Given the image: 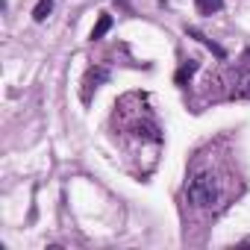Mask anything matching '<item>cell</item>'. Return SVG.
<instances>
[{"label":"cell","instance_id":"cell-1","mask_svg":"<svg viewBox=\"0 0 250 250\" xmlns=\"http://www.w3.org/2000/svg\"><path fill=\"white\" fill-rule=\"evenodd\" d=\"M244 188L241 174L235 171V156L229 150V139L209 142L200 147L186 171V203L200 215H221Z\"/></svg>","mask_w":250,"mask_h":250},{"label":"cell","instance_id":"cell-2","mask_svg":"<svg viewBox=\"0 0 250 250\" xmlns=\"http://www.w3.org/2000/svg\"><path fill=\"white\" fill-rule=\"evenodd\" d=\"M112 133L118 147L127 153L130 159L145 162V171L150 174L156 168L159 150H162V130H159V121L153 115V106L147 100V94L130 91L124 94L115 103L112 112Z\"/></svg>","mask_w":250,"mask_h":250},{"label":"cell","instance_id":"cell-3","mask_svg":"<svg viewBox=\"0 0 250 250\" xmlns=\"http://www.w3.org/2000/svg\"><path fill=\"white\" fill-rule=\"evenodd\" d=\"M203 103H224V100H250V62L247 56L235 65L212 68L200 83Z\"/></svg>","mask_w":250,"mask_h":250},{"label":"cell","instance_id":"cell-4","mask_svg":"<svg viewBox=\"0 0 250 250\" xmlns=\"http://www.w3.org/2000/svg\"><path fill=\"white\" fill-rule=\"evenodd\" d=\"M106 80H109V68H103V65L88 68V71H85V80H83V100H88V97H91V88H97V85L106 83Z\"/></svg>","mask_w":250,"mask_h":250},{"label":"cell","instance_id":"cell-5","mask_svg":"<svg viewBox=\"0 0 250 250\" xmlns=\"http://www.w3.org/2000/svg\"><path fill=\"white\" fill-rule=\"evenodd\" d=\"M197 68H200V62H197V59H188V62H183V68L177 71L174 83H177L180 88H186V85H188V80L194 77V71H197Z\"/></svg>","mask_w":250,"mask_h":250},{"label":"cell","instance_id":"cell-6","mask_svg":"<svg viewBox=\"0 0 250 250\" xmlns=\"http://www.w3.org/2000/svg\"><path fill=\"white\" fill-rule=\"evenodd\" d=\"M109 30H112V15H100L97 24H94V30H91V42H100Z\"/></svg>","mask_w":250,"mask_h":250},{"label":"cell","instance_id":"cell-7","mask_svg":"<svg viewBox=\"0 0 250 250\" xmlns=\"http://www.w3.org/2000/svg\"><path fill=\"white\" fill-rule=\"evenodd\" d=\"M194 6H197L200 15H212V12L224 9V0H194Z\"/></svg>","mask_w":250,"mask_h":250},{"label":"cell","instance_id":"cell-8","mask_svg":"<svg viewBox=\"0 0 250 250\" xmlns=\"http://www.w3.org/2000/svg\"><path fill=\"white\" fill-rule=\"evenodd\" d=\"M50 9H53V0H39V3H36V9H33V18L42 24V21L50 15Z\"/></svg>","mask_w":250,"mask_h":250},{"label":"cell","instance_id":"cell-9","mask_svg":"<svg viewBox=\"0 0 250 250\" xmlns=\"http://www.w3.org/2000/svg\"><path fill=\"white\" fill-rule=\"evenodd\" d=\"M247 244H250V238H247Z\"/></svg>","mask_w":250,"mask_h":250}]
</instances>
